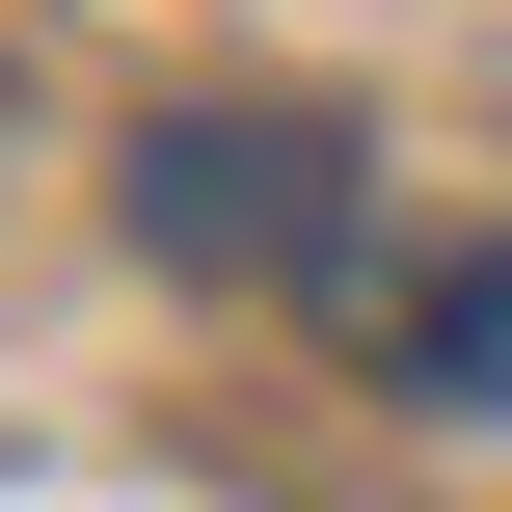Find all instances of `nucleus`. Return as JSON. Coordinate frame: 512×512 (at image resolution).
Returning a JSON list of instances; mask_svg holds the SVG:
<instances>
[{
	"mask_svg": "<svg viewBox=\"0 0 512 512\" xmlns=\"http://www.w3.org/2000/svg\"><path fill=\"white\" fill-rule=\"evenodd\" d=\"M405 405H459V432H512V243H459V270L405 297Z\"/></svg>",
	"mask_w": 512,
	"mask_h": 512,
	"instance_id": "nucleus-2",
	"label": "nucleus"
},
{
	"mask_svg": "<svg viewBox=\"0 0 512 512\" xmlns=\"http://www.w3.org/2000/svg\"><path fill=\"white\" fill-rule=\"evenodd\" d=\"M135 243H162L189 297H297V270L351 243V135H324V108H162V135H135Z\"/></svg>",
	"mask_w": 512,
	"mask_h": 512,
	"instance_id": "nucleus-1",
	"label": "nucleus"
}]
</instances>
